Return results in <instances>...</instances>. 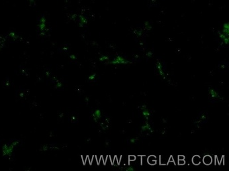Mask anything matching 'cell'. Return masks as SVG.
<instances>
[{
    "mask_svg": "<svg viewBox=\"0 0 229 171\" xmlns=\"http://www.w3.org/2000/svg\"><path fill=\"white\" fill-rule=\"evenodd\" d=\"M178 163H179V164H181V165H183L185 164V160H178Z\"/></svg>",
    "mask_w": 229,
    "mask_h": 171,
    "instance_id": "14",
    "label": "cell"
},
{
    "mask_svg": "<svg viewBox=\"0 0 229 171\" xmlns=\"http://www.w3.org/2000/svg\"><path fill=\"white\" fill-rule=\"evenodd\" d=\"M136 139H130V142H134L136 141Z\"/></svg>",
    "mask_w": 229,
    "mask_h": 171,
    "instance_id": "18",
    "label": "cell"
},
{
    "mask_svg": "<svg viewBox=\"0 0 229 171\" xmlns=\"http://www.w3.org/2000/svg\"><path fill=\"white\" fill-rule=\"evenodd\" d=\"M212 157L210 156H209V155H205V156H203V162L205 164H211V162H212Z\"/></svg>",
    "mask_w": 229,
    "mask_h": 171,
    "instance_id": "5",
    "label": "cell"
},
{
    "mask_svg": "<svg viewBox=\"0 0 229 171\" xmlns=\"http://www.w3.org/2000/svg\"><path fill=\"white\" fill-rule=\"evenodd\" d=\"M177 158H178V160H185V156H179L177 157Z\"/></svg>",
    "mask_w": 229,
    "mask_h": 171,
    "instance_id": "16",
    "label": "cell"
},
{
    "mask_svg": "<svg viewBox=\"0 0 229 171\" xmlns=\"http://www.w3.org/2000/svg\"><path fill=\"white\" fill-rule=\"evenodd\" d=\"M156 67H157V68L158 70V72H159V74H161L162 76L164 79L165 78V74L163 72V67H162V65L161 64V62L159 61L157 62V63H156Z\"/></svg>",
    "mask_w": 229,
    "mask_h": 171,
    "instance_id": "4",
    "label": "cell"
},
{
    "mask_svg": "<svg viewBox=\"0 0 229 171\" xmlns=\"http://www.w3.org/2000/svg\"><path fill=\"white\" fill-rule=\"evenodd\" d=\"M93 116L95 120H96L97 118H99L101 116V111L99 110H95V112L93 114Z\"/></svg>",
    "mask_w": 229,
    "mask_h": 171,
    "instance_id": "9",
    "label": "cell"
},
{
    "mask_svg": "<svg viewBox=\"0 0 229 171\" xmlns=\"http://www.w3.org/2000/svg\"><path fill=\"white\" fill-rule=\"evenodd\" d=\"M110 63L111 64H128V63H130V62L128 61H126V60H125V59L122 56H117L116 58H114L112 61H111Z\"/></svg>",
    "mask_w": 229,
    "mask_h": 171,
    "instance_id": "2",
    "label": "cell"
},
{
    "mask_svg": "<svg viewBox=\"0 0 229 171\" xmlns=\"http://www.w3.org/2000/svg\"><path fill=\"white\" fill-rule=\"evenodd\" d=\"M201 162L200 156L198 155H195L192 158V162L194 164H199Z\"/></svg>",
    "mask_w": 229,
    "mask_h": 171,
    "instance_id": "6",
    "label": "cell"
},
{
    "mask_svg": "<svg viewBox=\"0 0 229 171\" xmlns=\"http://www.w3.org/2000/svg\"><path fill=\"white\" fill-rule=\"evenodd\" d=\"M107 59H108V58H107V56H101L100 58H99V60H100V61H104V60H107Z\"/></svg>",
    "mask_w": 229,
    "mask_h": 171,
    "instance_id": "13",
    "label": "cell"
},
{
    "mask_svg": "<svg viewBox=\"0 0 229 171\" xmlns=\"http://www.w3.org/2000/svg\"><path fill=\"white\" fill-rule=\"evenodd\" d=\"M126 169V170H134V168L132 166H128V167H127Z\"/></svg>",
    "mask_w": 229,
    "mask_h": 171,
    "instance_id": "17",
    "label": "cell"
},
{
    "mask_svg": "<svg viewBox=\"0 0 229 171\" xmlns=\"http://www.w3.org/2000/svg\"><path fill=\"white\" fill-rule=\"evenodd\" d=\"M18 143V142L15 141L14 142H13L12 144H11V145H6L5 144L3 146L2 148V152L3 154L5 155V156H9L12 152L13 148Z\"/></svg>",
    "mask_w": 229,
    "mask_h": 171,
    "instance_id": "1",
    "label": "cell"
},
{
    "mask_svg": "<svg viewBox=\"0 0 229 171\" xmlns=\"http://www.w3.org/2000/svg\"><path fill=\"white\" fill-rule=\"evenodd\" d=\"M142 131H146V130H149V131H151V128H150V126L149 124H148V122H146L145 125L142 126Z\"/></svg>",
    "mask_w": 229,
    "mask_h": 171,
    "instance_id": "11",
    "label": "cell"
},
{
    "mask_svg": "<svg viewBox=\"0 0 229 171\" xmlns=\"http://www.w3.org/2000/svg\"><path fill=\"white\" fill-rule=\"evenodd\" d=\"M147 56H151V53H150V52H149V53H148V54H147Z\"/></svg>",
    "mask_w": 229,
    "mask_h": 171,
    "instance_id": "19",
    "label": "cell"
},
{
    "mask_svg": "<svg viewBox=\"0 0 229 171\" xmlns=\"http://www.w3.org/2000/svg\"><path fill=\"white\" fill-rule=\"evenodd\" d=\"M209 93H210L211 96L213 97V98H216V97L218 96V94H217V92L214 90V89H210Z\"/></svg>",
    "mask_w": 229,
    "mask_h": 171,
    "instance_id": "10",
    "label": "cell"
},
{
    "mask_svg": "<svg viewBox=\"0 0 229 171\" xmlns=\"http://www.w3.org/2000/svg\"><path fill=\"white\" fill-rule=\"evenodd\" d=\"M71 57L72 58H73V59H75V56H71Z\"/></svg>",
    "mask_w": 229,
    "mask_h": 171,
    "instance_id": "20",
    "label": "cell"
},
{
    "mask_svg": "<svg viewBox=\"0 0 229 171\" xmlns=\"http://www.w3.org/2000/svg\"><path fill=\"white\" fill-rule=\"evenodd\" d=\"M142 114L145 116L146 118H148V116L150 115V113L149 112H148V110H147V108H146V107L145 106H142Z\"/></svg>",
    "mask_w": 229,
    "mask_h": 171,
    "instance_id": "7",
    "label": "cell"
},
{
    "mask_svg": "<svg viewBox=\"0 0 229 171\" xmlns=\"http://www.w3.org/2000/svg\"><path fill=\"white\" fill-rule=\"evenodd\" d=\"M128 160L129 161H134L136 160V156H133V155H130V156H129L128 157Z\"/></svg>",
    "mask_w": 229,
    "mask_h": 171,
    "instance_id": "12",
    "label": "cell"
},
{
    "mask_svg": "<svg viewBox=\"0 0 229 171\" xmlns=\"http://www.w3.org/2000/svg\"><path fill=\"white\" fill-rule=\"evenodd\" d=\"M95 77V74H91V76H89V80H93L94 79Z\"/></svg>",
    "mask_w": 229,
    "mask_h": 171,
    "instance_id": "15",
    "label": "cell"
},
{
    "mask_svg": "<svg viewBox=\"0 0 229 171\" xmlns=\"http://www.w3.org/2000/svg\"><path fill=\"white\" fill-rule=\"evenodd\" d=\"M156 157L154 155H150L147 158V162H148V164H155L156 162Z\"/></svg>",
    "mask_w": 229,
    "mask_h": 171,
    "instance_id": "3",
    "label": "cell"
},
{
    "mask_svg": "<svg viewBox=\"0 0 229 171\" xmlns=\"http://www.w3.org/2000/svg\"><path fill=\"white\" fill-rule=\"evenodd\" d=\"M220 38L222 39L225 44H227L228 43V36H227L226 35H225L224 33L222 34V33H220Z\"/></svg>",
    "mask_w": 229,
    "mask_h": 171,
    "instance_id": "8",
    "label": "cell"
}]
</instances>
